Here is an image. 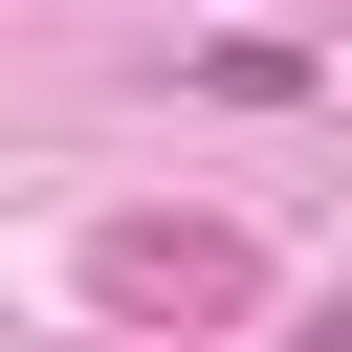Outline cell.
Instances as JSON below:
<instances>
[{
	"label": "cell",
	"mask_w": 352,
	"mask_h": 352,
	"mask_svg": "<svg viewBox=\"0 0 352 352\" xmlns=\"http://www.w3.org/2000/svg\"><path fill=\"white\" fill-rule=\"evenodd\" d=\"M110 308H242V242H198V220H132V242H110Z\"/></svg>",
	"instance_id": "6da1fadb"
}]
</instances>
